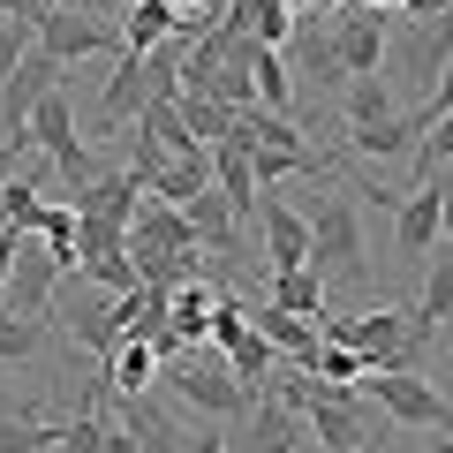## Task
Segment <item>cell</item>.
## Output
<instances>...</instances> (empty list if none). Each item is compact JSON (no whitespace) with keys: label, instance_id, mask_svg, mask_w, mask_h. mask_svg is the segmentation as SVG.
<instances>
[{"label":"cell","instance_id":"6da1fadb","mask_svg":"<svg viewBox=\"0 0 453 453\" xmlns=\"http://www.w3.org/2000/svg\"><path fill=\"white\" fill-rule=\"evenodd\" d=\"M310 265L325 273L333 295H356L371 280V250H363V219H356V189L325 181V196L310 204Z\"/></svg>","mask_w":453,"mask_h":453},{"label":"cell","instance_id":"7a4b0ae2","mask_svg":"<svg viewBox=\"0 0 453 453\" xmlns=\"http://www.w3.org/2000/svg\"><path fill=\"white\" fill-rule=\"evenodd\" d=\"M159 378H166V393H174L189 416L204 408L211 423H242V416H250V401H257V393H250L242 378L226 371V363H211L204 348H181V356H166V371H159Z\"/></svg>","mask_w":453,"mask_h":453},{"label":"cell","instance_id":"3957f363","mask_svg":"<svg viewBox=\"0 0 453 453\" xmlns=\"http://www.w3.org/2000/svg\"><path fill=\"white\" fill-rule=\"evenodd\" d=\"M363 393H371L401 431H453V401L423 371H363Z\"/></svg>","mask_w":453,"mask_h":453},{"label":"cell","instance_id":"277c9868","mask_svg":"<svg viewBox=\"0 0 453 453\" xmlns=\"http://www.w3.org/2000/svg\"><path fill=\"white\" fill-rule=\"evenodd\" d=\"M333 53H340V76H386V61H393V23L378 16L371 0H340Z\"/></svg>","mask_w":453,"mask_h":453},{"label":"cell","instance_id":"5b68a950","mask_svg":"<svg viewBox=\"0 0 453 453\" xmlns=\"http://www.w3.org/2000/svg\"><path fill=\"white\" fill-rule=\"evenodd\" d=\"M438 234H446V196H438V181L401 189V204H393V257H401L408 273H423L431 250H438Z\"/></svg>","mask_w":453,"mask_h":453},{"label":"cell","instance_id":"8992f818","mask_svg":"<svg viewBox=\"0 0 453 453\" xmlns=\"http://www.w3.org/2000/svg\"><path fill=\"white\" fill-rule=\"evenodd\" d=\"M31 136H38V151H53V166H61L68 189H91V181H98V159H91V144L76 136V113H68V98H61V91L38 98Z\"/></svg>","mask_w":453,"mask_h":453},{"label":"cell","instance_id":"52a82bcc","mask_svg":"<svg viewBox=\"0 0 453 453\" xmlns=\"http://www.w3.org/2000/svg\"><path fill=\"white\" fill-rule=\"evenodd\" d=\"M38 46H46L53 61H91V53H129V46H121V31H113L106 16H91L83 0H68V8H53V16L38 23Z\"/></svg>","mask_w":453,"mask_h":453},{"label":"cell","instance_id":"ba28073f","mask_svg":"<svg viewBox=\"0 0 453 453\" xmlns=\"http://www.w3.org/2000/svg\"><path fill=\"white\" fill-rule=\"evenodd\" d=\"M61 68L68 61H53L46 46L23 53V68L0 83V136H31V113H38V98H46V91H61Z\"/></svg>","mask_w":453,"mask_h":453},{"label":"cell","instance_id":"9c48e42d","mask_svg":"<svg viewBox=\"0 0 453 453\" xmlns=\"http://www.w3.org/2000/svg\"><path fill=\"white\" fill-rule=\"evenodd\" d=\"M257 226H265V273H280V265H310V211H295L280 189L257 196Z\"/></svg>","mask_w":453,"mask_h":453},{"label":"cell","instance_id":"30bf717a","mask_svg":"<svg viewBox=\"0 0 453 453\" xmlns=\"http://www.w3.org/2000/svg\"><path fill=\"white\" fill-rule=\"evenodd\" d=\"M423 129H431V113H423V106H401V113H386V121H363V129H348V159L386 166V159H401V151H416Z\"/></svg>","mask_w":453,"mask_h":453},{"label":"cell","instance_id":"8fae6325","mask_svg":"<svg viewBox=\"0 0 453 453\" xmlns=\"http://www.w3.org/2000/svg\"><path fill=\"white\" fill-rule=\"evenodd\" d=\"M242 423H250V431H242V453H295V446L310 438V416H303V408H288L280 393H257Z\"/></svg>","mask_w":453,"mask_h":453},{"label":"cell","instance_id":"7c38bea8","mask_svg":"<svg viewBox=\"0 0 453 453\" xmlns=\"http://www.w3.org/2000/svg\"><path fill=\"white\" fill-rule=\"evenodd\" d=\"M83 280V273H76ZM83 288H91V280H83ZM76 288V303H68V340H76V348H91V356H113V348H121V340H129V333H121V310H113V295L106 288H98V295H83Z\"/></svg>","mask_w":453,"mask_h":453},{"label":"cell","instance_id":"4fadbf2b","mask_svg":"<svg viewBox=\"0 0 453 453\" xmlns=\"http://www.w3.org/2000/svg\"><path fill=\"white\" fill-rule=\"evenodd\" d=\"M159 68H174V53H121L113 61V83H106V98H98V121H129V106H144L151 91H159Z\"/></svg>","mask_w":453,"mask_h":453},{"label":"cell","instance_id":"5bb4252c","mask_svg":"<svg viewBox=\"0 0 453 453\" xmlns=\"http://www.w3.org/2000/svg\"><path fill=\"white\" fill-rule=\"evenodd\" d=\"M129 242H136V250H204V234H196V219H189L181 204L144 196V211L129 219Z\"/></svg>","mask_w":453,"mask_h":453},{"label":"cell","instance_id":"9a60e30c","mask_svg":"<svg viewBox=\"0 0 453 453\" xmlns=\"http://www.w3.org/2000/svg\"><path fill=\"white\" fill-rule=\"evenodd\" d=\"M144 181H136V166H121V174H98L91 189H76V211L83 219H113V226H129L136 211H144Z\"/></svg>","mask_w":453,"mask_h":453},{"label":"cell","instance_id":"2e32d148","mask_svg":"<svg viewBox=\"0 0 453 453\" xmlns=\"http://www.w3.org/2000/svg\"><path fill=\"white\" fill-rule=\"evenodd\" d=\"M257 333L273 340L288 363H303V371L318 363V348H325V325H318V318H303V310H280V303H265V310H257Z\"/></svg>","mask_w":453,"mask_h":453},{"label":"cell","instance_id":"e0dca14e","mask_svg":"<svg viewBox=\"0 0 453 453\" xmlns=\"http://www.w3.org/2000/svg\"><path fill=\"white\" fill-rule=\"evenodd\" d=\"M265 303L303 310V318H325V310H333V288H325L318 265H280V273H265Z\"/></svg>","mask_w":453,"mask_h":453},{"label":"cell","instance_id":"ac0fdd59","mask_svg":"<svg viewBox=\"0 0 453 453\" xmlns=\"http://www.w3.org/2000/svg\"><path fill=\"white\" fill-rule=\"evenodd\" d=\"M159 371H166V356L151 348L144 333H129V340H121V348L106 356V386L121 393V401H136V393H151V378H159Z\"/></svg>","mask_w":453,"mask_h":453},{"label":"cell","instance_id":"d6986e66","mask_svg":"<svg viewBox=\"0 0 453 453\" xmlns=\"http://www.w3.org/2000/svg\"><path fill=\"white\" fill-rule=\"evenodd\" d=\"M211 310H219V295H211V280H181V288L166 295V318H174L181 348H196V340H211Z\"/></svg>","mask_w":453,"mask_h":453},{"label":"cell","instance_id":"ffe728a7","mask_svg":"<svg viewBox=\"0 0 453 453\" xmlns=\"http://www.w3.org/2000/svg\"><path fill=\"white\" fill-rule=\"evenodd\" d=\"M226 31H250L257 46H288L295 38V8L288 0H234V8H226Z\"/></svg>","mask_w":453,"mask_h":453},{"label":"cell","instance_id":"44dd1931","mask_svg":"<svg viewBox=\"0 0 453 453\" xmlns=\"http://www.w3.org/2000/svg\"><path fill=\"white\" fill-rule=\"evenodd\" d=\"M174 31H181V8H174V0H129L121 46H129V53H151L159 38H174Z\"/></svg>","mask_w":453,"mask_h":453},{"label":"cell","instance_id":"7402d4cb","mask_svg":"<svg viewBox=\"0 0 453 453\" xmlns=\"http://www.w3.org/2000/svg\"><path fill=\"white\" fill-rule=\"evenodd\" d=\"M446 318H453V257H438L431 273H423V295H416V333L438 340V333H446Z\"/></svg>","mask_w":453,"mask_h":453},{"label":"cell","instance_id":"603a6c76","mask_svg":"<svg viewBox=\"0 0 453 453\" xmlns=\"http://www.w3.org/2000/svg\"><path fill=\"white\" fill-rule=\"evenodd\" d=\"M280 363H288V356H280V348H273V340H265V333H257V325H250V333H242V340H234V348H226V371L242 378V386H250V393H265V378H273V371H280Z\"/></svg>","mask_w":453,"mask_h":453},{"label":"cell","instance_id":"cb8c5ba5","mask_svg":"<svg viewBox=\"0 0 453 453\" xmlns=\"http://www.w3.org/2000/svg\"><path fill=\"white\" fill-rule=\"evenodd\" d=\"M250 83H257V106L288 113L295 121V83H288V61H280V46H257V61H250Z\"/></svg>","mask_w":453,"mask_h":453},{"label":"cell","instance_id":"d4e9b609","mask_svg":"<svg viewBox=\"0 0 453 453\" xmlns=\"http://www.w3.org/2000/svg\"><path fill=\"white\" fill-rule=\"evenodd\" d=\"M61 423H46L38 408H16V416H0V453H53Z\"/></svg>","mask_w":453,"mask_h":453},{"label":"cell","instance_id":"484cf974","mask_svg":"<svg viewBox=\"0 0 453 453\" xmlns=\"http://www.w3.org/2000/svg\"><path fill=\"white\" fill-rule=\"evenodd\" d=\"M38 340H46V318H23V310L0 303V363H31Z\"/></svg>","mask_w":453,"mask_h":453},{"label":"cell","instance_id":"4316f807","mask_svg":"<svg viewBox=\"0 0 453 453\" xmlns=\"http://www.w3.org/2000/svg\"><path fill=\"white\" fill-rule=\"evenodd\" d=\"M113 423L98 416V408H76V416H61V438H53V453H106Z\"/></svg>","mask_w":453,"mask_h":453},{"label":"cell","instance_id":"83f0119b","mask_svg":"<svg viewBox=\"0 0 453 453\" xmlns=\"http://www.w3.org/2000/svg\"><path fill=\"white\" fill-rule=\"evenodd\" d=\"M0 219L23 226V234H38V219H46V196H38L23 174H16V181H0Z\"/></svg>","mask_w":453,"mask_h":453},{"label":"cell","instance_id":"f1b7e54d","mask_svg":"<svg viewBox=\"0 0 453 453\" xmlns=\"http://www.w3.org/2000/svg\"><path fill=\"white\" fill-rule=\"evenodd\" d=\"M310 371H318L325 386H363V371H371V363H363L356 348H348V340H325V348H318V363H310Z\"/></svg>","mask_w":453,"mask_h":453},{"label":"cell","instance_id":"f546056e","mask_svg":"<svg viewBox=\"0 0 453 453\" xmlns=\"http://www.w3.org/2000/svg\"><path fill=\"white\" fill-rule=\"evenodd\" d=\"M438 166H453V113H438L431 129H423V144H416V181H431Z\"/></svg>","mask_w":453,"mask_h":453},{"label":"cell","instance_id":"4dcf8cb0","mask_svg":"<svg viewBox=\"0 0 453 453\" xmlns=\"http://www.w3.org/2000/svg\"><path fill=\"white\" fill-rule=\"evenodd\" d=\"M38 46V23H0V83H8V76H16V68H23V53H31Z\"/></svg>","mask_w":453,"mask_h":453},{"label":"cell","instance_id":"1f68e13d","mask_svg":"<svg viewBox=\"0 0 453 453\" xmlns=\"http://www.w3.org/2000/svg\"><path fill=\"white\" fill-rule=\"evenodd\" d=\"M423 113H431V121H438V113H453V61L438 68V83H431V98H423Z\"/></svg>","mask_w":453,"mask_h":453},{"label":"cell","instance_id":"d6a6232c","mask_svg":"<svg viewBox=\"0 0 453 453\" xmlns=\"http://www.w3.org/2000/svg\"><path fill=\"white\" fill-rule=\"evenodd\" d=\"M31 144H38V136H0V181H16V166H23Z\"/></svg>","mask_w":453,"mask_h":453},{"label":"cell","instance_id":"836d02e7","mask_svg":"<svg viewBox=\"0 0 453 453\" xmlns=\"http://www.w3.org/2000/svg\"><path fill=\"white\" fill-rule=\"evenodd\" d=\"M16 250H23V226L0 219V288H8V273H16Z\"/></svg>","mask_w":453,"mask_h":453},{"label":"cell","instance_id":"e575fe53","mask_svg":"<svg viewBox=\"0 0 453 453\" xmlns=\"http://www.w3.org/2000/svg\"><path fill=\"white\" fill-rule=\"evenodd\" d=\"M53 8H68V0H16V16H23V23H46Z\"/></svg>","mask_w":453,"mask_h":453},{"label":"cell","instance_id":"d590c367","mask_svg":"<svg viewBox=\"0 0 453 453\" xmlns=\"http://www.w3.org/2000/svg\"><path fill=\"white\" fill-rule=\"evenodd\" d=\"M431 181H438V196H446V234H453V166H438Z\"/></svg>","mask_w":453,"mask_h":453},{"label":"cell","instance_id":"8d00e7d4","mask_svg":"<svg viewBox=\"0 0 453 453\" xmlns=\"http://www.w3.org/2000/svg\"><path fill=\"white\" fill-rule=\"evenodd\" d=\"M438 8H446V0H401V16H416V23H431Z\"/></svg>","mask_w":453,"mask_h":453},{"label":"cell","instance_id":"74e56055","mask_svg":"<svg viewBox=\"0 0 453 453\" xmlns=\"http://www.w3.org/2000/svg\"><path fill=\"white\" fill-rule=\"evenodd\" d=\"M106 453H151V446H136V431H113V438H106Z\"/></svg>","mask_w":453,"mask_h":453},{"label":"cell","instance_id":"f35d334b","mask_svg":"<svg viewBox=\"0 0 453 453\" xmlns=\"http://www.w3.org/2000/svg\"><path fill=\"white\" fill-rule=\"evenodd\" d=\"M0 23H16V0H0Z\"/></svg>","mask_w":453,"mask_h":453},{"label":"cell","instance_id":"ab89813d","mask_svg":"<svg viewBox=\"0 0 453 453\" xmlns=\"http://www.w3.org/2000/svg\"><path fill=\"white\" fill-rule=\"evenodd\" d=\"M431 453H453V438H431Z\"/></svg>","mask_w":453,"mask_h":453}]
</instances>
